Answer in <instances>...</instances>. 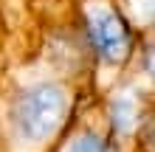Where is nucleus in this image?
<instances>
[{
  "label": "nucleus",
  "instance_id": "nucleus-1",
  "mask_svg": "<svg viewBox=\"0 0 155 152\" xmlns=\"http://www.w3.org/2000/svg\"><path fill=\"white\" fill-rule=\"evenodd\" d=\"M65 118V93L59 87H34L17 104V127L28 138H45Z\"/></svg>",
  "mask_w": 155,
  "mask_h": 152
},
{
  "label": "nucleus",
  "instance_id": "nucleus-2",
  "mask_svg": "<svg viewBox=\"0 0 155 152\" xmlns=\"http://www.w3.org/2000/svg\"><path fill=\"white\" fill-rule=\"evenodd\" d=\"M90 40L102 57L116 59L127 48V28L113 11H93L90 14Z\"/></svg>",
  "mask_w": 155,
  "mask_h": 152
},
{
  "label": "nucleus",
  "instance_id": "nucleus-3",
  "mask_svg": "<svg viewBox=\"0 0 155 152\" xmlns=\"http://www.w3.org/2000/svg\"><path fill=\"white\" fill-rule=\"evenodd\" d=\"M74 152H104V144H102L99 138H93V135H85V138L74 147Z\"/></svg>",
  "mask_w": 155,
  "mask_h": 152
}]
</instances>
